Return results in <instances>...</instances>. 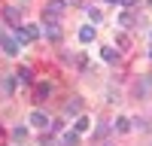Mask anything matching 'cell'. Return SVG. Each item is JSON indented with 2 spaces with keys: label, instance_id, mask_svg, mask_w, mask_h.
I'll use <instances>...</instances> for the list:
<instances>
[{
  "label": "cell",
  "instance_id": "cell-1",
  "mask_svg": "<svg viewBox=\"0 0 152 146\" xmlns=\"http://www.w3.org/2000/svg\"><path fill=\"white\" fill-rule=\"evenodd\" d=\"M37 36H40V28H37V24H18V28H15V40H18V46L37 40Z\"/></svg>",
  "mask_w": 152,
  "mask_h": 146
},
{
  "label": "cell",
  "instance_id": "cell-2",
  "mask_svg": "<svg viewBox=\"0 0 152 146\" xmlns=\"http://www.w3.org/2000/svg\"><path fill=\"white\" fill-rule=\"evenodd\" d=\"M0 46H3V52H6V55H18V52H21L18 40H15V36H9L3 28H0Z\"/></svg>",
  "mask_w": 152,
  "mask_h": 146
},
{
  "label": "cell",
  "instance_id": "cell-3",
  "mask_svg": "<svg viewBox=\"0 0 152 146\" xmlns=\"http://www.w3.org/2000/svg\"><path fill=\"white\" fill-rule=\"evenodd\" d=\"M64 9H67V0H49V3L43 6V15L46 18H58Z\"/></svg>",
  "mask_w": 152,
  "mask_h": 146
},
{
  "label": "cell",
  "instance_id": "cell-4",
  "mask_svg": "<svg viewBox=\"0 0 152 146\" xmlns=\"http://www.w3.org/2000/svg\"><path fill=\"white\" fill-rule=\"evenodd\" d=\"M28 122H31L34 128H40V131H46L49 125H52V119H49L46 113H40V110H37V113H31V119H28Z\"/></svg>",
  "mask_w": 152,
  "mask_h": 146
},
{
  "label": "cell",
  "instance_id": "cell-5",
  "mask_svg": "<svg viewBox=\"0 0 152 146\" xmlns=\"http://www.w3.org/2000/svg\"><path fill=\"white\" fill-rule=\"evenodd\" d=\"M43 31H46V36H49L52 43H58V40H61V24H58L55 18H46V28H43Z\"/></svg>",
  "mask_w": 152,
  "mask_h": 146
},
{
  "label": "cell",
  "instance_id": "cell-6",
  "mask_svg": "<svg viewBox=\"0 0 152 146\" xmlns=\"http://www.w3.org/2000/svg\"><path fill=\"white\" fill-rule=\"evenodd\" d=\"M3 18L12 24V28H18V21H21V18H18V9H15V6H6V9H3Z\"/></svg>",
  "mask_w": 152,
  "mask_h": 146
},
{
  "label": "cell",
  "instance_id": "cell-7",
  "mask_svg": "<svg viewBox=\"0 0 152 146\" xmlns=\"http://www.w3.org/2000/svg\"><path fill=\"white\" fill-rule=\"evenodd\" d=\"M49 91H52V88H49L46 82H43V85H34V101H46Z\"/></svg>",
  "mask_w": 152,
  "mask_h": 146
},
{
  "label": "cell",
  "instance_id": "cell-8",
  "mask_svg": "<svg viewBox=\"0 0 152 146\" xmlns=\"http://www.w3.org/2000/svg\"><path fill=\"white\" fill-rule=\"evenodd\" d=\"M76 143H79V134H76V131L61 134V146H76Z\"/></svg>",
  "mask_w": 152,
  "mask_h": 146
},
{
  "label": "cell",
  "instance_id": "cell-9",
  "mask_svg": "<svg viewBox=\"0 0 152 146\" xmlns=\"http://www.w3.org/2000/svg\"><path fill=\"white\" fill-rule=\"evenodd\" d=\"M88 128H91V119H88V116H79V119H76V134H82V131H88Z\"/></svg>",
  "mask_w": 152,
  "mask_h": 146
},
{
  "label": "cell",
  "instance_id": "cell-10",
  "mask_svg": "<svg viewBox=\"0 0 152 146\" xmlns=\"http://www.w3.org/2000/svg\"><path fill=\"white\" fill-rule=\"evenodd\" d=\"M94 40V28H88V24H85V28L79 31V43H91Z\"/></svg>",
  "mask_w": 152,
  "mask_h": 146
},
{
  "label": "cell",
  "instance_id": "cell-11",
  "mask_svg": "<svg viewBox=\"0 0 152 146\" xmlns=\"http://www.w3.org/2000/svg\"><path fill=\"white\" fill-rule=\"evenodd\" d=\"M79 110H82V97H73V101L67 104V110H64V113H79Z\"/></svg>",
  "mask_w": 152,
  "mask_h": 146
},
{
  "label": "cell",
  "instance_id": "cell-12",
  "mask_svg": "<svg viewBox=\"0 0 152 146\" xmlns=\"http://www.w3.org/2000/svg\"><path fill=\"white\" fill-rule=\"evenodd\" d=\"M18 82H31V67H18Z\"/></svg>",
  "mask_w": 152,
  "mask_h": 146
},
{
  "label": "cell",
  "instance_id": "cell-13",
  "mask_svg": "<svg viewBox=\"0 0 152 146\" xmlns=\"http://www.w3.org/2000/svg\"><path fill=\"white\" fill-rule=\"evenodd\" d=\"M128 128H131V119H125V116L116 119V131H128Z\"/></svg>",
  "mask_w": 152,
  "mask_h": 146
},
{
  "label": "cell",
  "instance_id": "cell-14",
  "mask_svg": "<svg viewBox=\"0 0 152 146\" xmlns=\"http://www.w3.org/2000/svg\"><path fill=\"white\" fill-rule=\"evenodd\" d=\"M88 15H91V21H100V18H104V12H100V9H88Z\"/></svg>",
  "mask_w": 152,
  "mask_h": 146
},
{
  "label": "cell",
  "instance_id": "cell-15",
  "mask_svg": "<svg viewBox=\"0 0 152 146\" xmlns=\"http://www.w3.org/2000/svg\"><path fill=\"white\" fill-rule=\"evenodd\" d=\"M104 61H116V52H113V49H104Z\"/></svg>",
  "mask_w": 152,
  "mask_h": 146
},
{
  "label": "cell",
  "instance_id": "cell-16",
  "mask_svg": "<svg viewBox=\"0 0 152 146\" xmlns=\"http://www.w3.org/2000/svg\"><path fill=\"white\" fill-rule=\"evenodd\" d=\"M116 3H119V6H131L134 0H116Z\"/></svg>",
  "mask_w": 152,
  "mask_h": 146
},
{
  "label": "cell",
  "instance_id": "cell-17",
  "mask_svg": "<svg viewBox=\"0 0 152 146\" xmlns=\"http://www.w3.org/2000/svg\"><path fill=\"white\" fill-rule=\"evenodd\" d=\"M110 3H116V0H110Z\"/></svg>",
  "mask_w": 152,
  "mask_h": 146
},
{
  "label": "cell",
  "instance_id": "cell-18",
  "mask_svg": "<svg viewBox=\"0 0 152 146\" xmlns=\"http://www.w3.org/2000/svg\"><path fill=\"white\" fill-rule=\"evenodd\" d=\"M149 58H152V52H149Z\"/></svg>",
  "mask_w": 152,
  "mask_h": 146
}]
</instances>
